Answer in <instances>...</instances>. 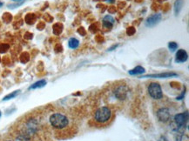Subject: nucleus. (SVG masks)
<instances>
[{
    "label": "nucleus",
    "instance_id": "1",
    "mask_svg": "<svg viewBox=\"0 0 189 141\" xmlns=\"http://www.w3.org/2000/svg\"><path fill=\"white\" fill-rule=\"evenodd\" d=\"M49 121H50V124L52 127L55 129H57V130L64 129L69 124L68 118L65 115L59 113L52 114L50 119H49Z\"/></svg>",
    "mask_w": 189,
    "mask_h": 141
},
{
    "label": "nucleus",
    "instance_id": "2",
    "mask_svg": "<svg viewBox=\"0 0 189 141\" xmlns=\"http://www.w3.org/2000/svg\"><path fill=\"white\" fill-rule=\"evenodd\" d=\"M111 117H112V111L110 108L106 106L98 108L95 112V115H94L95 120L100 124L106 123L111 119Z\"/></svg>",
    "mask_w": 189,
    "mask_h": 141
},
{
    "label": "nucleus",
    "instance_id": "3",
    "mask_svg": "<svg viewBox=\"0 0 189 141\" xmlns=\"http://www.w3.org/2000/svg\"><path fill=\"white\" fill-rule=\"evenodd\" d=\"M148 93L154 99H161L163 97L162 90L160 84L158 83H151L148 86Z\"/></svg>",
    "mask_w": 189,
    "mask_h": 141
},
{
    "label": "nucleus",
    "instance_id": "4",
    "mask_svg": "<svg viewBox=\"0 0 189 141\" xmlns=\"http://www.w3.org/2000/svg\"><path fill=\"white\" fill-rule=\"evenodd\" d=\"M157 117L160 119V121L166 123L170 119L171 114L167 108H161L157 112Z\"/></svg>",
    "mask_w": 189,
    "mask_h": 141
},
{
    "label": "nucleus",
    "instance_id": "5",
    "mask_svg": "<svg viewBox=\"0 0 189 141\" xmlns=\"http://www.w3.org/2000/svg\"><path fill=\"white\" fill-rule=\"evenodd\" d=\"M187 119H188V113H187V112L176 114L175 117H174V121H175V123L179 126H184L186 124V123L187 122Z\"/></svg>",
    "mask_w": 189,
    "mask_h": 141
},
{
    "label": "nucleus",
    "instance_id": "6",
    "mask_svg": "<svg viewBox=\"0 0 189 141\" xmlns=\"http://www.w3.org/2000/svg\"><path fill=\"white\" fill-rule=\"evenodd\" d=\"M161 19V15L160 13L154 14V15H152V16L147 17V19H146V22H145V24H146V26H147V27H153V26L156 25L158 23L160 22Z\"/></svg>",
    "mask_w": 189,
    "mask_h": 141
},
{
    "label": "nucleus",
    "instance_id": "7",
    "mask_svg": "<svg viewBox=\"0 0 189 141\" xmlns=\"http://www.w3.org/2000/svg\"><path fill=\"white\" fill-rule=\"evenodd\" d=\"M177 74L174 72H163V73L159 74H148L145 75L142 78H154V79H167V78H172V77H176Z\"/></svg>",
    "mask_w": 189,
    "mask_h": 141
},
{
    "label": "nucleus",
    "instance_id": "8",
    "mask_svg": "<svg viewBox=\"0 0 189 141\" xmlns=\"http://www.w3.org/2000/svg\"><path fill=\"white\" fill-rule=\"evenodd\" d=\"M188 58V55H187V52L183 50V49H180L177 51L176 53V58H175V61L176 63H184L186 62Z\"/></svg>",
    "mask_w": 189,
    "mask_h": 141
},
{
    "label": "nucleus",
    "instance_id": "9",
    "mask_svg": "<svg viewBox=\"0 0 189 141\" xmlns=\"http://www.w3.org/2000/svg\"><path fill=\"white\" fill-rule=\"evenodd\" d=\"M126 94H127V90L126 86H120L115 91V95L119 99H125Z\"/></svg>",
    "mask_w": 189,
    "mask_h": 141
},
{
    "label": "nucleus",
    "instance_id": "10",
    "mask_svg": "<svg viewBox=\"0 0 189 141\" xmlns=\"http://www.w3.org/2000/svg\"><path fill=\"white\" fill-rule=\"evenodd\" d=\"M114 22H115L114 18L112 17V16H110V15L106 16V17L103 18V21H102L104 27H106V28H108V29H111L113 26V24H114Z\"/></svg>",
    "mask_w": 189,
    "mask_h": 141
},
{
    "label": "nucleus",
    "instance_id": "11",
    "mask_svg": "<svg viewBox=\"0 0 189 141\" xmlns=\"http://www.w3.org/2000/svg\"><path fill=\"white\" fill-rule=\"evenodd\" d=\"M68 46L71 49H77L80 46V41L75 39V38H71L68 41Z\"/></svg>",
    "mask_w": 189,
    "mask_h": 141
},
{
    "label": "nucleus",
    "instance_id": "12",
    "mask_svg": "<svg viewBox=\"0 0 189 141\" xmlns=\"http://www.w3.org/2000/svg\"><path fill=\"white\" fill-rule=\"evenodd\" d=\"M144 72H145V68H143L142 66H136L132 70L129 71L130 75H139V74H142Z\"/></svg>",
    "mask_w": 189,
    "mask_h": 141
},
{
    "label": "nucleus",
    "instance_id": "13",
    "mask_svg": "<svg viewBox=\"0 0 189 141\" xmlns=\"http://www.w3.org/2000/svg\"><path fill=\"white\" fill-rule=\"evenodd\" d=\"M46 85V81L45 79H42V80H39L38 82L34 83L33 85H31L30 86V89H38V88H42L44 87L45 85Z\"/></svg>",
    "mask_w": 189,
    "mask_h": 141
},
{
    "label": "nucleus",
    "instance_id": "14",
    "mask_svg": "<svg viewBox=\"0 0 189 141\" xmlns=\"http://www.w3.org/2000/svg\"><path fill=\"white\" fill-rule=\"evenodd\" d=\"M183 6V0H176L174 3V12L175 15L177 16L181 10V7Z\"/></svg>",
    "mask_w": 189,
    "mask_h": 141
},
{
    "label": "nucleus",
    "instance_id": "15",
    "mask_svg": "<svg viewBox=\"0 0 189 141\" xmlns=\"http://www.w3.org/2000/svg\"><path fill=\"white\" fill-rule=\"evenodd\" d=\"M19 92H20V91L17 90V91H13V92H12V93H10V94H8L7 96H6L5 98H4V101H6V100H9V99H12V98H14L15 97H17L18 94H19Z\"/></svg>",
    "mask_w": 189,
    "mask_h": 141
},
{
    "label": "nucleus",
    "instance_id": "16",
    "mask_svg": "<svg viewBox=\"0 0 189 141\" xmlns=\"http://www.w3.org/2000/svg\"><path fill=\"white\" fill-rule=\"evenodd\" d=\"M168 48L170 49V51H174L178 48V44L175 42H169L168 44Z\"/></svg>",
    "mask_w": 189,
    "mask_h": 141
},
{
    "label": "nucleus",
    "instance_id": "17",
    "mask_svg": "<svg viewBox=\"0 0 189 141\" xmlns=\"http://www.w3.org/2000/svg\"><path fill=\"white\" fill-rule=\"evenodd\" d=\"M9 48V45H0V52H6Z\"/></svg>",
    "mask_w": 189,
    "mask_h": 141
},
{
    "label": "nucleus",
    "instance_id": "18",
    "mask_svg": "<svg viewBox=\"0 0 189 141\" xmlns=\"http://www.w3.org/2000/svg\"><path fill=\"white\" fill-rule=\"evenodd\" d=\"M1 6H3V3H2V2H0V7H1Z\"/></svg>",
    "mask_w": 189,
    "mask_h": 141
},
{
    "label": "nucleus",
    "instance_id": "19",
    "mask_svg": "<svg viewBox=\"0 0 189 141\" xmlns=\"http://www.w3.org/2000/svg\"><path fill=\"white\" fill-rule=\"evenodd\" d=\"M13 1H19V0H13Z\"/></svg>",
    "mask_w": 189,
    "mask_h": 141
},
{
    "label": "nucleus",
    "instance_id": "20",
    "mask_svg": "<svg viewBox=\"0 0 189 141\" xmlns=\"http://www.w3.org/2000/svg\"><path fill=\"white\" fill-rule=\"evenodd\" d=\"M0 117H1V112H0Z\"/></svg>",
    "mask_w": 189,
    "mask_h": 141
},
{
    "label": "nucleus",
    "instance_id": "21",
    "mask_svg": "<svg viewBox=\"0 0 189 141\" xmlns=\"http://www.w3.org/2000/svg\"><path fill=\"white\" fill-rule=\"evenodd\" d=\"M7 141H12V140H7Z\"/></svg>",
    "mask_w": 189,
    "mask_h": 141
}]
</instances>
